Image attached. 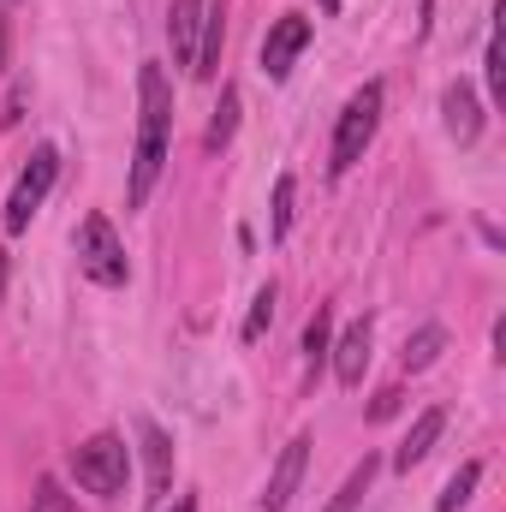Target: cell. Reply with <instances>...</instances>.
I'll return each instance as SVG.
<instances>
[{"instance_id":"cell-1","label":"cell","mask_w":506,"mask_h":512,"mask_svg":"<svg viewBox=\"0 0 506 512\" xmlns=\"http://www.w3.org/2000/svg\"><path fill=\"white\" fill-rule=\"evenodd\" d=\"M137 149H131V179H126V209H143L155 179H161V161H167V126H173V90L161 78V66H143L137 72Z\"/></svg>"},{"instance_id":"cell-2","label":"cell","mask_w":506,"mask_h":512,"mask_svg":"<svg viewBox=\"0 0 506 512\" xmlns=\"http://www.w3.org/2000/svg\"><path fill=\"white\" fill-rule=\"evenodd\" d=\"M72 477L84 495L96 501H120L126 495V477H131V453L120 435H90L84 447H72Z\"/></svg>"},{"instance_id":"cell-3","label":"cell","mask_w":506,"mask_h":512,"mask_svg":"<svg viewBox=\"0 0 506 512\" xmlns=\"http://www.w3.org/2000/svg\"><path fill=\"white\" fill-rule=\"evenodd\" d=\"M376 126H381V84H364V90L340 108V126H334V155H328V173H334V179H346V173L364 161Z\"/></svg>"},{"instance_id":"cell-4","label":"cell","mask_w":506,"mask_h":512,"mask_svg":"<svg viewBox=\"0 0 506 512\" xmlns=\"http://www.w3.org/2000/svg\"><path fill=\"white\" fill-rule=\"evenodd\" d=\"M78 268L96 286H126L131 280L126 245H120V233H114L108 215H84V227H78Z\"/></svg>"},{"instance_id":"cell-5","label":"cell","mask_w":506,"mask_h":512,"mask_svg":"<svg viewBox=\"0 0 506 512\" xmlns=\"http://www.w3.org/2000/svg\"><path fill=\"white\" fill-rule=\"evenodd\" d=\"M54 179H60V149H54V143H42V149L30 155V167L18 173L12 197H6V233H24V227H30V215L48 203Z\"/></svg>"},{"instance_id":"cell-6","label":"cell","mask_w":506,"mask_h":512,"mask_svg":"<svg viewBox=\"0 0 506 512\" xmlns=\"http://www.w3.org/2000/svg\"><path fill=\"white\" fill-rule=\"evenodd\" d=\"M304 48H310V18H298V12L274 18V30H268V42H262V78H268V84H280Z\"/></svg>"},{"instance_id":"cell-7","label":"cell","mask_w":506,"mask_h":512,"mask_svg":"<svg viewBox=\"0 0 506 512\" xmlns=\"http://www.w3.org/2000/svg\"><path fill=\"white\" fill-rule=\"evenodd\" d=\"M304 465H310V435H292V441L280 447L274 471H268L262 512H286V507H292V495H298V483H304Z\"/></svg>"},{"instance_id":"cell-8","label":"cell","mask_w":506,"mask_h":512,"mask_svg":"<svg viewBox=\"0 0 506 512\" xmlns=\"http://www.w3.org/2000/svg\"><path fill=\"white\" fill-rule=\"evenodd\" d=\"M370 346H376V328H370V316H364V322H352V328H346V334L328 346V352H334V376H340L346 387L364 382V370H370Z\"/></svg>"},{"instance_id":"cell-9","label":"cell","mask_w":506,"mask_h":512,"mask_svg":"<svg viewBox=\"0 0 506 512\" xmlns=\"http://www.w3.org/2000/svg\"><path fill=\"white\" fill-rule=\"evenodd\" d=\"M441 114H447V131H453V143H477L483 137V102H477V90L459 78V84H447V96H441Z\"/></svg>"},{"instance_id":"cell-10","label":"cell","mask_w":506,"mask_h":512,"mask_svg":"<svg viewBox=\"0 0 506 512\" xmlns=\"http://www.w3.org/2000/svg\"><path fill=\"white\" fill-rule=\"evenodd\" d=\"M203 6L209 0H173L167 12V42H173V66L197 60V36H203Z\"/></svg>"},{"instance_id":"cell-11","label":"cell","mask_w":506,"mask_h":512,"mask_svg":"<svg viewBox=\"0 0 506 512\" xmlns=\"http://www.w3.org/2000/svg\"><path fill=\"white\" fill-rule=\"evenodd\" d=\"M441 429H447V411H441V405H429V411H423V417L411 423V435L399 441V453H393V471H411V465H423V459L435 453Z\"/></svg>"},{"instance_id":"cell-12","label":"cell","mask_w":506,"mask_h":512,"mask_svg":"<svg viewBox=\"0 0 506 512\" xmlns=\"http://www.w3.org/2000/svg\"><path fill=\"white\" fill-rule=\"evenodd\" d=\"M137 441H143V459H149V501H161L167 483H173V441H167L149 417L137 423Z\"/></svg>"},{"instance_id":"cell-13","label":"cell","mask_w":506,"mask_h":512,"mask_svg":"<svg viewBox=\"0 0 506 512\" xmlns=\"http://www.w3.org/2000/svg\"><path fill=\"white\" fill-rule=\"evenodd\" d=\"M221 42H227V30H221V6H203V36H197V60H191V78H215L221 72Z\"/></svg>"},{"instance_id":"cell-14","label":"cell","mask_w":506,"mask_h":512,"mask_svg":"<svg viewBox=\"0 0 506 512\" xmlns=\"http://www.w3.org/2000/svg\"><path fill=\"white\" fill-rule=\"evenodd\" d=\"M441 352H447V328H435V322H429V328H417V334L405 340V352H399V364H405V370L417 376V370H429V364H435Z\"/></svg>"},{"instance_id":"cell-15","label":"cell","mask_w":506,"mask_h":512,"mask_svg":"<svg viewBox=\"0 0 506 512\" xmlns=\"http://www.w3.org/2000/svg\"><path fill=\"white\" fill-rule=\"evenodd\" d=\"M376 459H364V465H352V477H346V483H340V495H334V501H328V507L322 512H358V501H364V495H370V483H376Z\"/></svg>"},{"instance_id":"cell-16","label":"cell","mask_w":506,"mask_h":512,"mask_svg":"<svg viewBox=\"0 0 506 512\" xmlns=\"http://www.w3.org/2000/svg\"><path fill=\"white\" fill-rule=\"evenodd\" d=\"M477 483H483V465L471 459V465H459L453 477H447V489H441V501H435V512H459L471 495H477Z\"/></svg>"},{"instance_id":"cell-17","label":"cell","mask_w":506,"mask_h":512,"mask_svg":"<svg viewBox=\"0 0 506 512\" xmlns=\"http://www.w3.org/2000/svg\"><path fill=\"white\" fill-rule=\"evenodd\" d=\"M233 131H239V90L227 84V90H221V108H215V120H209V137H203V143H209V149H227V143H233Z\"/></svg>"},{"instance_id":"cell-18","label":"cell","mask_w":506,"mask_h":512,"mask_svg":"<svg viewBox=\"0 0 506 512\" xmlns=\"http://www.w3.org/2000/svg\"><path fill=\"white\" fill-rule=\"evenodd\" d=\"M274 304H280V286L268 280V286L251 298V316H245V328H239V334H245V346H256V340L268 334V322H274Z\"/></svg>"},{"instance_id":"cell-19","label":"cell","mask_w":506,"mask_h":512,"mask_svg":"<svg viewBox=\"0 0 506 512\" xmlns=\"http://www.w3.org/2000/svg\"><path fill=\"white\" fill-rule=\"evenodd\" d=\"M292 203H298V179L280 173V179H274V215H268V233H274V239L292 233Z\"/></svg>"},{"instance_id":"cell-20","label":"cell","mask_w":506,"mask_h":512,"mask_svg":"<svg viewBox=\"0 0 506 512\" xmlns=\"http://www.w3.org/2000/svg\"><path fill=\"white\" fill-rule=\"evenodd\" d=\"M328 346H334V334H328V310H316V316H310V328H304V358H310V370H322Z\"/></svg>"},{"instance_id":"cell-21","label":"cell","mask_w":506,"mask_h":512,"mask_svg":"<svg viewBox=\"0 0 506 512\" xmlns=\"http://www.w3.org/2000/svg\"><path fill=\"white\" fill-rule=\"evenodd\" d=\"M483 66H489V96H495V102H506V66H501V42H489V60H483Z\"/></svg>"},{"instance_id":"cell-22","label":"cell","mask_w":506,"mask_h":512,"mask_svg":"<svg viewBox=\"0 0 506 512\" xmlns=\"http://www.w3.org/2000/svg\"><path fill=\"white\" fill-rule=\"evenodd\" d=\"M36 512H66V495H60V483H54V477H42V483H36Z\"/></svg>"},{"instance_id":"cell-23","label":"cell","mask_w":506,"mask_h":512,"mask_svg":"<svg viewBox=\"0 0 506 512\" xmlns=\"http://www.w3.org/2000/svg\"><path fill=\"white\" fill-rule=\"evenodd\" d=\"M399 399H405V393H399V387H387V393H376V405H370V417H393V411H399Z\"/></svg>"},{"instance_id":"cell-24","label":"cell","mask_w":506,"mask_h":512,"mask_svg":"<svg viewBox=\"0 0 506 512\" xmlns=\"http://www.w3.org/2000/svg\"><path fill=\"white\" fill-rule=\"evenodd\" d=\"M0 72H6V12H0Z\"/></svg>"},{"instance_id":"cell-25","label":"cell","mask_w":506,"mask_h":512,"mask_svg":"<svg viewBox=\"0 0 506 512\" xmlns=\"http://www.w3.org/2000/svg\"><path fill=\"white\" fill-rule=\"evenodd\" d=\"M0 298H6V251H0Z\"/></svg>"},{"instance_id":"cell-26","label":"cell","mask_w":506,"mask_h":512,"mask_svg":"<svg viewBox=\"0 0 506 512\" xmlns=\"http://www.w3.org/2000/svg\"><path fill=\"white\" fill-rule=\"evenodd\" d=\"M173 512H197V501H179V507H173Z\"/></svg>"},{"instance_id":"cell-27","label":"cell","mask_w":506,"mask_h":512,"mask_svg":"<svg viewBox=\"0 0 506 512\" xmlns=\"http://www.w3.org/2000/svg\"><path fill=\"white\" fill-rule=\"evenodd\" d=\"M322 6H328V12H334V6H340V0H322Z\"/></svg>"}]
</instances>
